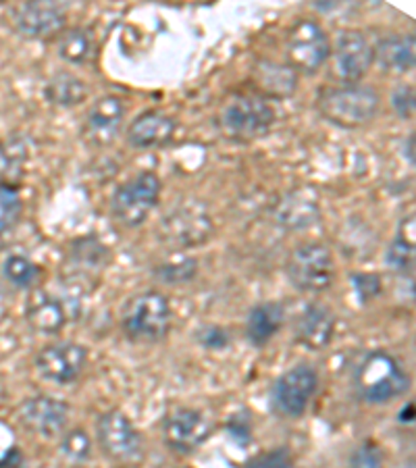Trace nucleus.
<instances>
[{
  "label": "nucleus",
  "instance_id": "f257e3e1",
  "mask_svg": "<svg viewBox=\"0 0 416 468\" xmlns=\"http://www.w3.org/2000/svg\"><path fill=\"white\" fill-rule=\"evenodd\" d=\"M381 109V96L375 88L346 84L323 90L316 98V111L329 123L344 130H358L368 125Z\"/></svg>",
  "mask_w": 416,
  "mask_h": 468
},
{
  "label": "nucleus",
  "instance_id": "f03ea898",
  "mask_svg": "<svg viewBox=\"0 0 416 468\" xmlns=\"http://www.w3.org/2000/svg\"><path fill=\"white\" fill-rule=\"evenodd\" d=\"M354 385L368 404H388L411 389V377L402 365L383 350L368 352L354 371Z\"/></svg>",
  "mask_w": 416,
  "mask_h": 468
},
{
  "label": "nucleus",
  "instance_id": "7ed1b4c3",
  "mask_svg": "<svg viewBox=\"0 0 416 468\" xmlns=\"http://www.w3.org/2000/svg\"><path fill=\"white\" fill-rule=\"evenodd\" d=\"M173 308L169 298L161 292L148 290L135 293L121 311V327L132 342L155 344L171 331Z\"/></svg>",
  "mask_w": 416,
  "mask_h": 468
},
{
  "label": "nucleus",
  "instance_id": "20e7f679",
  "mask_svg": "<svg viewBox=\"0 0 416 468\" xmlns=\"http://www.w3.org/2000/svg\"><path fill=\"white\" fill-rule=\"evenodd\" d=\"M275 109L259 94H236L219 112V127L225 138L252 142L264 138L275 125Z\"/></svg>",
  "mask_w": 416,
  "mask_h": 468
},
{
  "label": "nucleus",
  "instance_id": "39448f33",
  "mask_svg": "<svg viewBox=\"0 0 416 468\" xmlns=\"http://www.w3.org/2000/svg\"><path fill=\"white\" fill-rule=\"evenodd\" d=\"M161 177L155 171L135 173L111 196V213L123 228H138L161 200Z\"/></svg>",
  "mask_w": 416,
  "mask_h": 468
},
{
  "label": "nucleus",
  "instance_id": "423d86ee",
  "mask_svg": "<svg viewBox=\"0 0 416 468\" xmlns=\"http://www.w3.org/2000/svg\"><path fill=\"white\" fill-rule=\"evenodd\" d=\"M285 273L298 292L321 293L327 292L336 282V261L325 244L304 241L292 250Z\"/></svg>",
  "mask_w": 416,
  "mask_h": 468
},
{
  "label": "nucleus",
  "instance_id": "0eeeda50",
  "mask_svg": "<svg viewBox=\"0 0 416 468\" xmlns=\"http://www.w3.org/2000/svg\"><path fill=\"white\" fill-rule=\"evenodd\" d=\"M331 73L342 84H360L375 63V50L360 29H339L331 42Z\"/></svg>",
  "mask_w": 416,
  "mask_h": 468
},
{
  "label": "nucleus",
  "instance_id": "6e6552de",
  "mask_svg": "<svg viewBox=\"0 0 416 468\" xmlns=\"http://www.w3.org/2000/svg\"><path fill=\"white\" fill-rule=\"evenodd\" d=\"M331 42L325 29L313 19H300L285 40L287 65L296 73L315 75L329 60Z\"/></svg>",
  "mask_w": 416,
  "mask_h": 468
},
{
  "label": "nucleus",
  "instance_id": "1a4fd4ad",
  "mask_svg": "<svg viewBox=\"0 0 416 468\" xmlns=\"http://www.w3.org/2000/svg\"><path fill=\"white\" fill-rule=\"evenodd\" d=\"M319 391V375L310 365H296L273 383L271 409L282 419H300Z\"/></svg>",
  "mask_w": 416,
  "mask_h": 468
},
{
  "label": "nucleus",
  "instance_id": "9d476101",
  "mask_svg": "<svg viewBox=\"0 0 416 468\" xmlns=\"http://www.w3.org/2000/svg\"><path fill=\"white\" fill-rule=\"evenodd\" d=\"M96 440L104 456L119 464H133L142 460V435L125 412L111 409L96 420Z\"/></svg>",
  "mask_w": 416,
  "mask_h": 468
},
{
  "label": "nucleus",
  "instance_id": "9b49d317",
  "mask_svg": "<svg viewBox=\"0 0 416 468\" xmlns=\"http://www.w3.org/2000/svg\"><path fill=\"white\" fill-rule=\"evenodd\" d=\"M210 435H213V425L198 409L177 406L165 414L163 437L173 452L192 454Z\"/></svg>",
  "mask_w": 416,
  "mask_h": 468
},
{
  "label": "nucleus",
  "instance_id": "f8f14e48",
  "mask_svg": "<svg viewBox=\"0 0 416 468\" xmlns=\"http://www.w3.org/2000/svg\"><path fill=\"white\" fill-rule=\"evenodd\" d=\"M161 231L165 239L171 244L190 248L200 246L213 233V221H210L208 210L200 202H184V205L173 207L169 213L163 217Z\"/></svg>",
  "mask_w": 416,
  "mask_h": 468
},
{
  "label": "nucleus",
  "instance_id": "ddd939ff",
  "mask_svg": "<svg viewBox=\"0 0 416 468\" xmlns=\"http://www.w3.org/2000/svg\"><path fill=\"white\" fill-rule=\"evenodd\" d=\"M88 362V350L75 342H57L36 354V371L42 379L57 385H69L80 379Z\"/></svg>",
  "mask_w": 416,
  "mask_h": 468
},
{
  "label": "nucleus",
  "instance_id": "4468645a",
  "mask_svg": "<svg viewBox=\"0 0 416 468\" xmlns=\"http://www.w3.org/2000/svg\"><path fill=\"white\" fill-rule=\"evenodd\" d=\"M69 6L63 3H24L13 11V26L29 40L55 37L65 32Z\"/></svg>",
  "mask_w": 416,
  "mask_h": 468
},
{
  "label": "nucleus",
  "instance_id": "2eb2a0df",
  "mask_svg": "<svg viewBox=\"0 0 416 468\" xmlns=\"http://www.w3.org/2000/svg\"><path fill=\"white\" fill-rule=\"evenodd\" d=\"M125 102L121 96L107 94L92 102L83 117V135L94 146H109L123 127L125 121Z\"/></svg>",
  "mask_w": 416,
  "mask_h": 468
},
{
  "label": "nucleus",
  "instance_id": "dca6fc26",
  "mask_svg": "<svg viewBox=\"0 0 416 468\" xmlns=\"http://www.w3.org/2000/svg\"><path fill=\"white\" fill-rule=\"evenodd\" d=\"M177 132V121L161 109H148L140 112L127 125L125 140L135 150H153L171 144Z\"/></svg>",
  "mask_w": 416,
  "mask_h": 468
},
{
  "label": "nucleus",
  "instance_id": "f3484780",
  "mask_svg": "<svg viewBox=\"0 0 416 468\" xmlns=\"http://www.w3.org/2000/svg\"><path fill=\"white\" fill-rule=\"evenodd\" d=\"M69 419V409L63 399L52 396H34L21 406V422L40 437H57L63 433Z\"/></svg>",
  "mask_w": 416,
  "mask_h": 468
},
{
  "label": "nucleus",
  "instance_id": "a211bd4d",
  "mask_svg": "<svg viewBox=\"0 0 416 468\" xmlns=\"http://www.w3.org/2000/svg\"><path fill=\"white\" fill-rule=\"evenodd\" d=\"M336 335V314L323 304H308L296 316L293 337L308 350H325Z\"/></svg>",
  "mask_w": 416,
  "mask_h": 468
},
{
  "label": "nucleus",
  "instance_id": "6ab92c4d",
  "mask_svg": "<svg viewBox=\"0 0 416 468\" xmlns=\"http://www.w3.org/2000/svg\"><path fill=\"white\" fill-rule=\"evenodd\" d=\"M252 84L254 90L267 98H275V101H285L296 94L298 90V73L292 69L287 63H277L271 58H259L252 69Z\"/></svg>",
  "mask_w": 416,
  "mask_h": 468
},
{
  "label": "nucleus",
  "instance_id": "aec40b11",
  "mask_svg": "<svg viewBox=\"0 0 416 468\" xmlns=\"http://www.w3.org/2000/svg\"><path fill=\"white\" fill-rule=\"evenodd\" d=\"M271 215H273V221L279 228L287 231H300L319 223L321 208L316 205V200L310 198L306 192L296 190L285 194L273 207V210H271Z\"/></svg>",
  "mask_w": 416,
  "mask_h": 468
},
{
  "label": "nucleus",
  "instance_id": "412c9836",
  "mask_svg": "<svg viewBox=\"0 0 416 468\" xmlns=\"http://www.w3.org/2000/svg\"><path fill=\"white\" fill-rule=\"evenodd\" d=\"M375 60L385 73L406 75L414 69L416 48L412 34H393L377 42Z\"/></svg>",
  "mask_w": 416,
  "mask_h": 468
},
{
  "label": "nucleus",
  "instance_id": "4be33fe9",
  "mask_svg": "<svg viewBox=\"0 0 416 468\" xmlns=\"http://www.w3.org/2000/svg\"><path fill=\"white\" fill-rule=\"evenodd\" d=\"M285 323V308L279 302H261L248 314L246 337L254 348H262L282 331Z\"/></svg>",
  "mask_w": 416,
  "mask_h": 468
},
{
  "label": "nucleus",
  "instance_id": "5701e85b",
  "mask_svg": "<svg viewBox=\"0 0 416 468\" xmlns=\"http://www.w3.org/2000/svg\"><path fill=\"white\" fill-rule=\"evenodd\" d=\"M26 319L37 334L57 335L65 327L67 313L60 300L47 296V293H37V296L29 300Z\"/></svg>",
  "mask_w": 416,
  "mask_h": 468
},
{
  "label": "nucleus",
  "instance_id": "b1692460",
  "mask_svg": "<svg viewBox=\"0 0 416 468\" xmlns=\"http://www.w3.org/2000/svg\"><path fill=\"white\" fill-rule=\"evenodd\" d=\"M44 96L50 104L60 109H71L78 107L88 98V84L75 73L69 71H59L52 75L50 81L44 88Z\"/></svg>",
  "mask_w": 416,
  "mask_h": 468
},
{
  "label": "nucleus",
  "instance_id": "393cba45",
  "mask_svg": "<svg viewBox=\"0 0 416 468\" xmlns=\"http://www.w3.org/2000/svg\"><path fill=\"white\" fill-rule=\"evenodd\" d=\"M59 57L69 65H86L96 52V37L90 27H71L59 36Z\"/></svg>",
  "mask_w": 416,
  "mask_h": 468
},
{
  "label": "nucleus",
  "instance_id": "a878e982",
  "mask_svg": "<svg viewBox=\"0 0 416 468\" xmlns=\"http://www.w3.org/2000/svg\"><path fill=\"white\" fill-rule=\"evenodd\" d=\"M29 158V142L21 135H9L0 140V181L15 184L21 176V169Z\"/></svg>",
  "mask_w": 416,
  "mask_h": 468
},
{
  "label": "nucleus",
  "instance_id": "bb28decb",
  "mask_svg": "<svg viewBox=\"0 0 416 468\" xmlns=\"http://www.w3.org/2000/svg\"><path fill=\"white\" fill-rule=\"evenodd\" d=\"M21 213H24V200L19 186L0 181V238L17 228Z\"/></svg>",
  "mask_w": 416,
  "mask_h": 468
},
{
  "label": "nucleus",
  "instance_id": "cd10ccee",
  "mask_svg": "<svg viewBox=\"0 0 416 468\" xmlns=\"http://www.w3.org/2000/svg\"><path fill=\"white\" fill-rule=\"evenodd\" d=\"M3 273L15 285V288L26 290L37 283V279L42 275V269L37 267L32 259H27V256L13 254L5 261Z\"/></svg>",
  "mask_w": 416,
  "mask_h": 468
},
{
  "label": "nucleus",
  "instance_id": "c85d7f7f",
  "mask_svg": "<svg viewBox=\"0 0 416 468\" xmlns=\"http://www.w3.org/2000/svg\"><path fill=\"white\" fill-rule=\"evenodd\" d=\"M388 264H391L396 271H411L414 264V228L406 233L404 221L400 225L398 238L389 246Z\"/></svg>",
  "mask_w": 416,
  "mask_h": 468
},
{
  "label": "nucleus",
  "instance_id": "c756f323",
  "mask_svg": "<svg viewBox=\"0 0 416 468\" xmlns=\"http://www.w3.org/2000/svg\"><path fill=\"white\" fill-rule=\"evenodd\" d=\"M196 273H198L196 259H184L179 262H166L163 267H156V277L169 285L187 283L196 277Z\"/></svg>",
  "mask_w": 416,
  "mask_h": 468
},
{
  "label": "nucleus",
  "instance_id": "7c9ffc66",
  "mask_svg": "<svg viewBox=\"0 0 416 468\" xmlns=\"http://www.w3.org/2000/svg\"><path fill=\"white\" fill-rule=\"evenodd\" d=\"M60 448H63V454L73 460V463H83V460L90 458V437L83 429H75V431H69L63 441H60Z\"/></svg>",
  "mask_w": 416,
  "mask_h": 468
},
{
  "label": "nucleus",
  "instance_id": "2f4dec72",
  "mask_svg": "<svg viewBox=\"0 0 416 468\" xmlns=\"http://www.w3.org/2000/svg\"><path fill=\"white\" fill-rule=\"evenodd\" d=\"M347 468H385L381 448L375 441L360 443L350 456V466Z\"/></svg>",
  "mask_w": 416,
  "mask_h": 468
},
{
  "label": "nucleus",
  "instance_id": "473e14b6",
  "mask_svg": "<svg viewBox=\"0 0 416 468\" xmlns=\"http://www.w3.org/2000/svg\"><path fill=\"white\" fill-rule=\"evenodd\" d=\"M194 337L207 350H223L229 346V334H227V329L219 327V324H202Z\"/></svg>",
  "mask_w": 416,
  "mask_h": 468
},
{
  "label": "nucleus",
  "instance_id": "72a5a7b5",
  "mask_svg": "<svg viewBox=\"0 0 416 468\" xmlns=\"http://www.w3.org/2000/svg\"><path fill=\"white\" fill-rule=\"evenodd\" d=\"M352 283H354V290H357V296L360 298L362 304H367L370 298L379 296L381 293L379 275H373V273L352 275Z\"/></svg>",
  "mask_w": 416,
  "mask_h": 468
},
{
  "label": "nucleus",
  "instance_id": "f704fd0d",
  "mask_svg": "<svg viewBox=\"0 0 416 468\" xmlns=\"http://www.w3.org/2000/svg\"><path fill=\"white\" fill-rule=\"evenodd\" d=\"M246 468H296L292 456L285 450H273L250 460Z\"/></svg>",
  "mask_w": 416,
  "mask_h": 468
},
{
  "label": "nucleus",
  "instance_id": "c9c22d12",
  "mask_svg": "<svg viewBox=\"0 0 416 468\" xmlns=\"http://www.w3.org/2000/svg\"><path fill=\"white\" fill-rule=\"evenodd\" d=\"M391 107L400 119H412L414 115V90L412 86H400L391 94Z\"/></svg>",
  "mask_w": 416,
  "mask_h": 468
},
{
  "label": "nucleus",
  "instance_id": "e433bc0d",
  "mask_svg": "<svg viewBox=\"0 0 416 468\" xmlns=\"http://www.w3.org/2000/svg\"><path fill=\"white\" fill-rule=\"evenodd\" d=\"M227 431H229L233 440L241 445H246L250 441V437H252V427H250V420L246 417H241V414L231 417V420L227 422Z\"/></svg>",
  "mask_w": 416,
  "mask_h": 468
},
{
  "label": "nucleus",
  "instance_id": "4c0bfd02",
  "mask_svg": "<svg viewBox=\"0 0 416 468\" xmlns=\"http://www.w3.org/2000/svg\"><path fill=\"white\" fill-rule=\"evenodd\" d=\"M406 161L414 165V135L411 133V138L406 140Z\"/></svg>",
  "mask_w": 416,
  "mask_h": 468
}]
</instances>
